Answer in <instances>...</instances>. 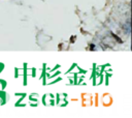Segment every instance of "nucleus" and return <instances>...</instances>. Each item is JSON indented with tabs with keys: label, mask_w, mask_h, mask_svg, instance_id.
Masks as SVG:
<instances>
[]
</instances>
